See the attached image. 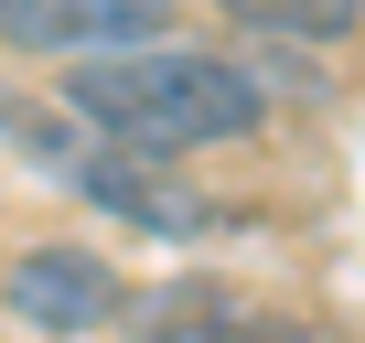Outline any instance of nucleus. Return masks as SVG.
Masks as SVG:
<instances>
[{"label": "nucleus", "mask_w": 365, "mask_h": 343, "mask_svg": "<svg viewBox=\"0 0 365 343\" xmlns=\"http://www.w3.org/2000/svg\"><path fill=\"white\" fill-rule=\"evenodd\" d=\"M172 0H0V54H118V43H161Z\"/></svg>", "instance_id": "nucleus-4"}, {"label": "nucleus", "mask_w": 365, "mask_h": 343, "mask_svg": "<svg viewBox=\"0 0 365 343\" xmlns=\"http://www.w3.org/2000/svg\"><path fill=\"white\" fill-rule=\"evenodd\" d=\"M97 139H118V150H161V161H182V150H237V139H258L269 129V86H258V65H237V54H205V43H118V54H65V86H54Z\"/></svg>", "instance_id": "nucleus-1"}, {"label": "nucleus", "mask_w": 365, "mask_h": 343, "mask_svg": "<svg viewBox=\"0 0 365 343\" xmlns=\"http://www.w3.org/2000/svg\"><path fill=\"white\" fill-rule=\"evenodd\" d=\"M247 43H354L365 0H215Z\"/></svg>", "instance_id": "nucleus-5"}, {"label": "nucleus", "mask_w": 365, "mask_h": 343, "mask_svg": "<svg viewBox=\"0 0 365 343\" xmlns=\"http://www.w3.org/2000/svg\"><path fill=\"white\" fill-rule=\"evenodd\" d=\"M65 183H76L97 215H118V226H140V236H172V247H194V236L226 226V204H205L161 150H118V139H108V150L65 161Z\"/></svg>", "instance_id": "nucleus-3"}, {"label": "nucleus", "mask_w": 365, "mask_h": 343, "mask_svg": "<svg viewBox=\"0 0 365 343\" xmlns=\"http://www.w3.org/2000/svg\"><path fill=\"white\" fill-rule=\"evenodd\" d=\"M0 311L33 322V332H54V343H86L97 322L129 311V279H118L108 247H86V236H43V247H22L11 268H0Z\"/></svg>", "instance_id": "nucleus-2"}]
</instances>
